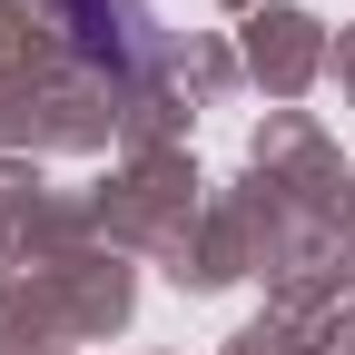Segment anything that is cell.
<instances>
[{
    "label": "cell",
    "instance_id": "obj_1",
    "mask_svg": "<svg viewBox=\"0 0 355 355\" xmlns=\"http://www.w3.org/2000/svg\"><path fill=\"white\" fill-rule=\"evenodd\" d=\"M69 20H79V50H89V60L148 69V20H139V0H69Z\"/></svg>",
    "mask_w": 355,
    "mask_h": 355
}]
</instances>
